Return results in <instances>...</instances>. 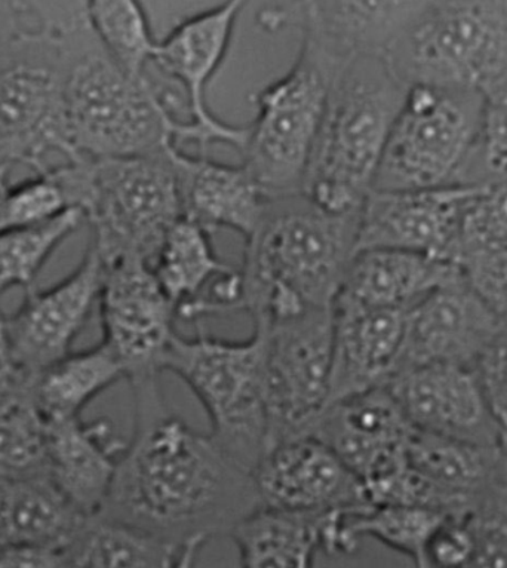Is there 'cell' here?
I'll use <instances>...</instances> for the list:
<instances>
[{
  "mask_svg": "<svg viewBox=\"0 0 507 568\" xmlns=\"http://www.w3.org/2000/svg\"><path fill=\"white\" fill-rule=\"evenodd\" d=\"M408 85L386 55H354L331 88L302 193L329 213H351L372 192Z\"/></svg>",
  "mask_w": 507,
  "mask_h": 568,
  "instance_id": "obj_4",
  "label": "cell"
},
{
  "mask_svg": "<svg viewBox=\"0 0 507 568\" xmlns=\"http://www.w3.org/2000/svg\"><path fill=\"white\" fill-rule=\"evenodd\" d=\"M439 0H306L290 10L267 11L262 26L297 23L304 37L351 59L385 55Z\"/></svg>",
  "mask_w": 507,
  "mask_h": 568,
  "instance_id": "obj_19",
  "label": "cell"
},
{
  "mask_svg": "<svg viewBox=\"0 0 507 568\" xmlns=\"http://www.w3.org/2000/svg\"><path fill=\"white\" fill-rule=\"evenodd\" d=\"M487 242H507V180L485 189L463 226L460 250Z\"/></svg>",
  "mask_w": 507,
  "mask_h": 568,
  "instance_id": "obj_38",
  "label": "cell"
},
{
  "mask_svg": "<svg viewBox=\"0 0 507 568\" xmlns=\"http://www.w3.org/2000/svg\"><path fill=\"white\" fill-rule=\"evenodd\" d=\"M249 0H224L220 6L180 21L165 39L158 41L152 63L168 79L180 83L186 99L189 139L202 152L211 144L245 148L249 125L220 121L206 103V88L231 47L237 17Z\"/></svg>",
  "mask_w": 507,
  "mask_h": 568,
  "instance_id": "obj_13",
  "label": "cell"
},
{
  "mask_svg": "<svg viewBox=\"0 0 507 568\" xmlns=\"http://www.w3.org/2000/svg\"><path fill=\"white\" fill-rule=\"evenodd\" d=\"M103 342L130 385L154 381L175 337L178 305L163 292L152 264L140 255L103 260L99 298Z\"/></svg>",
  "mask_w": 507,
  "mask_h": 568,
  "instance_id": "obj_12",
  "label": "cell"
},
{
  "mask_svg": "<svg viewBox=\"0 0 507 568\" xmlns=\"http://www.w3.org/2000/svg\"><path fill=\"white\" fill-rule=\"evenodd\" d=\"M162 369L182 378L209 414L211 437L254 473L267 450L268 416L264 338L258 328L244 342L175 334Z\"/></svg>",
  "mask_w": 507,
  "mask_h": 568,
  "instance_id": "obj_5",
  "label": "cell"
},
{
  "mask_svg": "<svg viewBox=\"0 0 507 568\" xmlns=\"http://www.w3.org/2000/svg\"><path fill=\"white\" fill-rule=\"evenodd\" d=\"M125 378L122 365L104 345L70 352L32 378L34 400L48 420L82 416L83 409Z\"/></svg>",
  "mask_w": 507,
  "mask_h": 568,
  "instance_id": "obj_29",
  "label": "cell"
},
{
  "mask_svg": "<svg viewBox=\"0 0 507 568\" xmlns=\"http://www.w3.org/2000/svg\"><path fill=\"white\" fill-rule=\"evenodd\" d=\"M68 34L26 29L0 50V162L32 173L69 160L64 130Z\"/></svg>",
  "mask_w": 507,
  "mask_h": 568,
  "instance_id": "obj_8",
  "label": "cell"
},
{
  "mask_svg": "<svg viewBox=\"0 0 507 568\" xmlns=\"http://www.w3.org/2000/svg\"><path fill=\"white\" fill-rule=\"evenodd\" d=\"M306 2V0H297V3Z\"/></svg>",
  "mask_w": 507,
  "mask_h": 568,
  "instance_id": "obj_46",
  "label": "cell"
},
{
  "mask_svg": "<svg viewBox=\"0 0 507 568\" xmlns=\"http://www.w3.org/2000/svg\"><path fill=\"white\" fill-rule=\"evenodd\" d=\"M178 173L183 217L214 233L231 229L249 237L262 222L267 195L242 165H227L206 156H191L174 146L171 151Z\"/></svg>",
  "mask_w": 507,
  "mask_h": 568,
  "instance_id": "obj_24",
  "label": "cell"
},
{
  "mask_svg": "<svg viewBox=\"0 0 507 568\" xmlns=\"http://www.w3.org/2000/svg\"><path fill=\"white\" fill-rule=\"evenodd\" d=\"M364 508V506H363ZM302 513L260 506L231 531L245 568H311L317 554L352 555L359 549L347 526L352 510Z\"/></svg>",
  "mask_w": 507,
  "mask_h": 568,
  "instance_id": "obj_21",
  "label": "cell"
},
{
  "mask_svg": "<svg viewBox=\"0 0 507 568\" xmlns=\"http://www.w3.org/2000/svg\"><path fill=\"white\" fill-rule=\"evenodd\" d=\"M351 59L303 38L290 72L254 95L257 114L241 153L267 197L302 192L331 88Z\"/></svg>",
  "mask_w": 507,
  "mask_h": 568,
  "instance_id": "obj_6",
  "label": "cell"
},
{
  "mask_svg": "<svg viewBox=\"0 0 507 568\" xmlns=\"http://www.w3.org/2000/svg\"><path fill=\"white\" fill-rule=\"evenodd\" d=\"M174 146L152 155L92 160L85 217L101 260L134 254L152 264L166 233L183 219Z\"/></svg>",
  "mask_w": 507,
  "mask_h": 568,
  "instance_id": "obj_10",
  "label": "cell"
},
{
  "mask_svg": "<svg viewBox=\"0 0 507 568\" xmlns=\"http://www.w3.org/2000/svg\"><path fill=\"white\" fill-rule=\"evenodd\" d=\"M16 169V165L0 162V214H2L3 206H6L8 196H10L11 189L16 184V182H12Z\"/></svg>",
  "mask_w": 507,
  "mask_h": 568,
  "instance_id": "obj_45",
  "label": "cell"
},
{
  "mask_svg": "<svg viewBox=\"0 0 507 568\" xmlns=\"http://www.w3.org/2000/svg\"><path fill=\"white\" fill-rule=\"evenodd\" d=\"M448 515L427 506L369 505L351 513L347 526L356 539L373 537L426 568L427 545Z\"/></svg>",
  "mask_w": 507,
  "mask_h": 568,
  "instance_id": "obj_33",
  "label": "cell"
},
{
  "mask_svg": "<svg viewBox=\"0 0 507 568\" xmlns=\"http://www.w3.org/2000/svg\"><path fill=\"white\" fill-rule=\"evenodd\" d=\"M32 381L16 367L11 358L6 332V315L0 312V392L11 389L20 383Z\"/></svg>",
  "mask_w": 507,
  "mask_h": 568,
  "instance_id": "obj_44",
  "label": "cell"
},
{
  "mask_svg": "<svg viewBox=\"0 0 507 568\" xmlns=\"http://www.w3.org/2000/svg\"><path fill=\"white\" fill-rule=\"evenodd\" d=\"M29 28L32 24L26 19L16 0H0V50Z\"/></svg>",
  "mask_w": 507,
  "mask_h": 568,
  "instance_id": "obj_43",
  "label": "cell"
},
{
  "mask_svg": "<svg viewBox=\"0 0 507 568\" xmlns=\"http://www.w3.org/2000/svg\"><path fill=\"white\" fill-rule=\"evenodd\" d=\"M83 515L48 475L0 478V549L43 545L64 550Z\"/></svg>",
  "mask_w": 507,
  "mask_h": 568,
  "instance_id": "obj_28",
  "label": "cell"
},
{
  "mask_svg": "<svg viewBox=\"0 0 507 568\" xmlns=\"http://www.w3.org/2000/svg\"><path fill=\"white\" fill-rule=\"evenodd\" d=\"M48 429L32 381L0 392V478L47 475Z\"/></svg>",
  "mask_w": 507,
  "mask_h": 568,
  "instance_id": "obj_31",
  "label": "cell"
},
{
  "mask_svg": "<svg viewBox=\"0 0 507 568\" xmlns=\"http://www.w3.org/2000/svg\"><path fill=\"white\" fill-rule=\"evenodd\" d=\"M197 554L131 524L83 515L64 546L65 568H187Z\"/></svg>",
  "mask_w": 507,
  "mask_h": 568,
  "instance_id": "obj_26",
  "label": "cell"
},
{
  "mask_svg": "<svg viewBox=\"0 0 507 568\" xmlns=\"http://www.w3.org/2000/svg\"><path fill=\"white\" fill-rule=\"evenodd\" d=\"M88 20L105 51L134 77H145L158 41L140 0H87Z\"/></svg>",
  "mask_w": 507,
  "mask_h": 568,
  "instance_id": "obj_34",
  "label": "cell"
},
{
  "mask_svg": "<svg viewBox=\"0 0 507 568\" xmlns=\"http://www.w3.org/2000/svg\"><path fill=\"white\" fill-rule=\"evenodd\" d=\"M503 447L478 446L412 429L408 465L438 495L444 509L460 515L471 497L487 486L501 464Z\"/></svg>",
  "mask_w": 507,
  "mask_h": 568,
  "instance_id": "obj_27",
  "label": "cell"
},
{
  "mask_svg": "<svg viewBox=\"0 0 507 568\" xmlns=\"http://www.w3.org/2000/svg\"><path fill=\"white\" fill-rule=\"evenodd\" d=\"M460 517L474 541L470 568H507V448L491 481L471 497Z\"/></svg>",
  "mask_w": 507,
  "mask_h": 568,
  "instance_id": "obj_35",
  "label": "cell"
},
{
  "mask_svg": "<svg viewBox=\"0 0 507 568\" xmlns=\"http://www.w3.org/2000/svg\"><path fill=\"white\" fill-rule=\"evenodd\" d=\"M32 28L70 34L90 28L87 0H16Z\"/></svg>",
  "mask_w": 507,
  "mask_h": 568,
  "instance_id": "obj_40",
  "label": "cell"
},
{
  "mask_svg": "<svg viewBox=\"0 0 507 568\" xmlns=\"http://www.w3.org/2000/svg\"><path fill=\"white\" fill-rule=\"evenodd\" d=\"M385 55L408 87L485 95L507 78V0H439Z\"/></svg>",
  "mask_w": 507,
  "mask_h": 568,
  "instance_id": "obj_7",
  "label": "cell"
},
{
  "mask_svg": "<svg viewBox=\"0 0 507 568\" xmlns=\"http://www.w3.org/2000/svg\"><path fill=\"white\" fill-rule=\"evenodd\" d=\"M126 443L109 418L50 420L47 475L82 514L103 508Z\"/></svg>",
  "mask_w": 507,
  "mask_h": 568,
  "instance_id": "obj_22",
  "label": "cell"
},
{
  "mask_svg": "<svg viewBox=\"0 0 507 568\" xmlns=\"http://www.w3.org/2000/svg\"><path fill=\"white\" fill-rule=\"evenodd\" d=\"M262 506L322 513L369 506L358 477L325 443L304 435L268 448L254 469Z\"/></svg>",
  "mask_w": 507,
  "mask_h": 568,
  "instance_id": "obj_20",
  "label": "cell"
},
{
  "mask_svg": "<svg viewBox=\"0 0 507 568\" xmlns=\"http://www.w3.org/2000/svg\"><path fill=\"white\" fill-rule=\"evenodd\" d=\"M85 222V213L72 209L48 222L0 232V297L12 288L37 287L39 273Z\"/></svg>",
  "mask_w": 507,
  "mask_h": 568,
  "instance_id": "obj_32",
  "label": "cell"
},
{
  "mask_svg": "<svg viewBox=\"0 0 507 568\" xmlns=\"http://www.w3.org/2000/svg\"><path fill=\"white\" fill-rule=\"evenodd\" d=\"M158 381L131 386L134 434L99 513L200 555L262 501L254 473L173 416Z\"/></svg>",
  "mask_w": 507,
  "mask_h": 568,
  "instance_id": "obj_1",
  "label": "cell"
},
{
  "mask_svg": "<svg viewBox=\"0 0 507 568\" xmlns=\"http://www.w3.org/2000/svg\"><path fill=\"white\" fill-rule=\"evenodd\" d=\"M507 180V78L484 95L478 136L460 184L494 186Z\"/></svg>",
  "mask_w": 507,
  "mask_h": 568,
  "instance_id": "obj_36",
  "label": "cell"
},
{
  "mask_svg": "<svg viewBox=\"0 0 507 568\" xmlns=\"http://www.w3.org/2000/svg\"><path fill=\"white\" fill-rule=\"evenodd\" d=\"M254 328H258L264 338L268 450L276 444L307 435L328 404L334 351L333 307L254 324Z\"/></svg>",
  "mask_w": 507,
  "mask_h": 568,
  "instance_id": "obj_11",
  "label": "cell"
},
{
  "mask_svg": "<svg viewBox=\"0 0 507 568\" xmlns=\"http://www.w3.org/2000/svg\"><path fill=\"white\" fill-rule=\"evenodd\" d=\"M361 209L329 213L302 192L268 197L262 222L245 240L232 314L254 324L331 310L356 253Z\"/></svg>",
  "mask_w": 507,
  "mask_h": 568,
  "instance_id": "obj_2",
  "label": "cell"
},
{
  "mask_svg": "<svg viewBox=\"0 0 507 568\" xmlns=\"http://www.w3.org/2000/svg\"><path fill=\"white\" fill-rule=\"evenodd\" d=\"M412 429L395 396L381 386L326 405L307 435L341 457L365 491L407 464Z\"/></svg>",
  "mask_w": 507,
  "mask_h": 568,
  "instance_id": "obj_18",
  "label": "cell"
},
{
  "mask_svg": "<svg viewBox=\"0 0 507 568\" xmlns=\"http://www.w3.org/2000/svg\"><path fill=\"white\" fill-rule=\"evenodd\" d=\"M182 97L126 72L90 28L68 34L64 130L69 160L152 155L187 140Z\"/></svg>",
  "mask_w": 507,
  "mask_h": 568,
  "instance_id": "obj_3",
  "label": "cell"
},
{
  "mask_svg": "<svg viewBox=\"0 0 507 568\" xmlns=\"http://www.w3.org/2000/svg\"><path fill=\"white\" fill-rule=\"evenodd\" d=\"M213 233L205 227L182 219L166 233L152 268L159 284L179 307L196 301L206 293V287L220 276L235 271L215 254Z\"/></svg>",
  "mask_w": 507,
  "mask_h": 568,
  "instance_id": "obj_30",
  "label": "cell"
},
{
  "mask_svg": "<svg viewBox=\"0 0 507 568\" xmlns=\"http://www.w3.org/2000/svg\"><path fill=\"white\" fill-rule=\"evenodd\" d=\"M474 541L460 515H448L426 549V568H470Z\"/></svg>",
  "mask_w": 507,
  "mask_h": 568,
  "instance_id": "obj_41",
  "label": "cell"
},
{
  "mask_svg": "<svg viewBox=\"0 0 507 568\" xmlns=\"http://www.w3.org/2000/svg\"><path fill=\"white\" fill-rule=\"evenodd\" d=\"M457 272V264L398 248L356 251L333 307L408 310Z\"/></svg>",
  "mask_w": 507,
  "mask_h": 568,
  "instance_id": "obj_25",
  "label": "cell"
},
{
  "mask_svg": "<svg viewBox=\"0 0 507 568\" xmlns=\"http://www.w3.org/2000/svg\"><path fill=\"white\" fill-rule=\"evenodd\" d=\"M463 280L507 325V242H487L460 250L456 258Z\"/></svg>",
  "mask_w": 507,
  "mask_h": 568,
  "instance_id": "obj_37",
  "label": "cell"
},
{
  "mask_svg": "<svg viewBox=\"0 0 507 568\" xmlns=\"http://www.w3.org/2000/svg\"><path fill=\"white\" fill-rule=\"evenodd\" d=\"M333 315L328 404L387 385L403 347L407 310L333 307Z\"/></svg>",
  "mask_w": 507,
  "mask_h": 568,
  "instance_id": "obj_23",
  "label": "cell"
},
{
  "mask_svg": "<svg viewBox=\"0 0 507 568\" xmlns=\"http://www.w3.org/2000/svg\"><path fill=\"white\" fill-rule=\"evenodd\" d=\"M413 429L503 447L496 417L475 367L427 364L396 374L386 385Z\"/></svg>",
  "mask_w": 507,
  "mask_h": 568,
  "instance_id": "obj_17",
  "label": "cell"
},
{
  "mask_svg": "<svg viewBox=\"0 0 507 568\" xmlns=\"http://www.w3.org/2000/svg\"><path fill=\"white\" fill-rule=\"evenodd\" d=\"M103 260L90 242L85 255L70 275L47 290L26 292L12 315H6L8 346L14 365L33 378L48 365L72 351L99 306Z\"/></svg>",
  "mask_w": 507,
  "mask_h": 568,
  "instance_id": "obj_15",
  "label": "cell"
},
{
  "mask_svg": "<svg viewBox=\"0 0 507 568\" xmlns=\"http://www.w3.org/2000/svg\"><path fill=\"white\" fill-rule=\"evenodd\" d=\"M501 328L500 321L457 267L449 280L408 307L403 347L392 378L427 364L476 367Z\"/></svg>",
  "mask_w": 507,
  "mask_h": 568,
  "instance_id": "obj_16",
  "label": "cell"
},
{
  "mask_svg": "<svg viewBox=\"0 0 507 568\" xmlns=\"http://www.w3.org/2000/svg\"><path fill=\"white\" fill-rule=\"evenodd\" d=\"M0 568H65L64 550L43 545L7 546L0 549Z\"/></svg>",
  "mask_w": 507,
  "mask_h": 568,
  "instance_id": "obj_42",
  "label": "cell"
},
{
  "mask_svg": "<svg viewBox=\"0 0 507 568\" xmlns=\"http://www.w3.org/2000/svg\"><path fill=\"white\" fill-rule=\"evenodd\" d=\"M484 95L430 85L408 87L372 191H414L460 184L478 136Z\"/></svg>",
  "mask_w": 507,
  "mask_h": 568,
  "instance_id": "obj_9",
  "label": "cell"
},
{
  "mask_svg": "<svg viewBox=\"0 0 507 568\" xmlns=\"http://www.w3.org/2000/svg\"><path fill=\"white\" fill-rule=\"evenodd\" d=\"M485 189L448 184L414 191H372L361 206L356 251L398 248L454 263L467 214Z\"/></svg>",
  "mask_w": 507,
  "mask_h": 568,
  "instance_id": "obj_14",
  "label": "cell"
},
{
  "mask_svg": "<svg viewBox=\"0 0 507 568\" xmlns=\"http://www.w3.org/2000/svg\"><path fill=\"white\" fill-rule=\"evenodd\" d=\"M475 369L500 428L501 446L507 448V325L498 333Z\"/></svg>",
  "mask_w": 507,
  "mask_h": 568,
  "instance_id": "obj_39",
  "label": "cell"
}]
</instances>
